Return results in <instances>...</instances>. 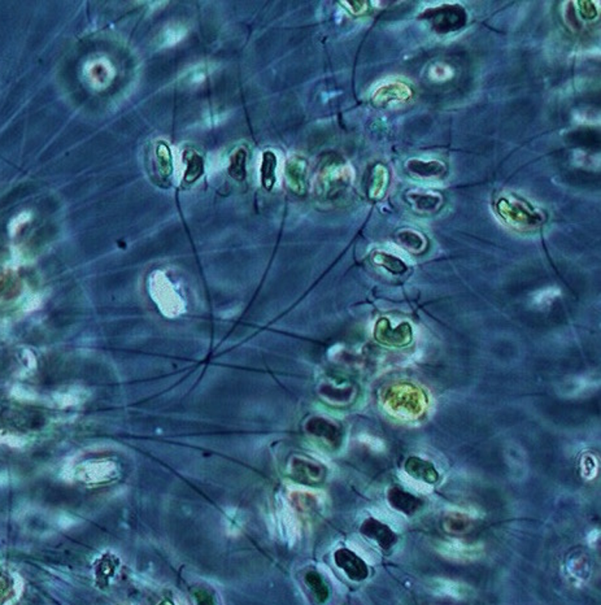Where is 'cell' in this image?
Returning a JSON list of instances; mask_svg holds the SVG:
<instances>
[{
    "instance_id": "cell-1",
    "label": "cell",
    "mask_w": 601,
    "mask_h": 605,
    "mask_svg": "<svg viewBox=\"0 0 601 605\" xmlns=\"http://www.w3.org/2000/svg\"><path fill=\"white\" fill-rule=\"evenodd\" d=\"M495 210L506 225L521 231L535 230L542 227L545 221L542 210L515 195H504L497 199Z\"/></svg>"
},
{
    "instance_id": "cell-2",
    "label": "cell",
    "mask_w": 601,
    "mask_h": 605,
    "mask_svg": "<svg viewBox=\"0 0 601 605\" xmlns=\"http://www.w3.org/2000/svg\"><path fill=\"white\" fill-rule=\"evenodd\" d=\"M428 400L420 388L411 383L393 385L384 394V407L393 416L414 420L425 412Z\"/></svg>"
},
{
    "instance_id": "cell-3",
    "label": "cell",
    "mask_w": 601,
    "mask_h": 605,
    "mask_svg": "<svg viewBox=\"0 0 601 605\" xmlns=\"http://www.w3.org/2000/svg\"><path fill=\"white\" fill-rule=\"evenodd\" d=\"M351 167L341 158L331 156L324 161L317 177V194L327 200L339 198L351 186Z\"/></svg>"
},
{
    "instance_id": "cell-4",
    "label": "cell",
    "mask_w": 601,
    "mask_h": 605,
    "mask_svg": "<svg viewBox=\"0 0 601 605\" xmlns=\"http://www.w3.org/2000/svg\"><path fill=\"white\" fill-rule=\"evenodd\" d=\"M421 20H425L437 34H448L464 28L468 15L458 4H443L422 12Z\"/></svg>"
},
{
    "instance_id": "cell-5",
    "label": "cell",
    "mask_w": 601,
    "mask_h": 605,
    "mask_svg": "<svg viewBox=\"0 0 601 605\" xmlns=\"http://www.w3.org/2000/svg\"><path fill=\"white\" fill-rule=\"evenodd\" d=\"M374 335L382 344L391 347H404L411 343L413 331L408 322H401L398 326H392L390 320L381 319L377 322Z\"/></svg>"
},
{
    "instance_id": "cell-6",
    "label": "cell",
    "mask_w": 601,
    "mask_h": 605,
    "mask_svg": "<svg viewBox=\"0 0 601 605\" xmlns=\"http://www.w3.org/2000/svg\"><path fill=\"white\" fill-rule=\"evenodd\" d=\"M334 562L348 579L353 582H363L369 578L370 570L364 558L350 549H339L335 551Z\"/></svg>"
},
{
    "instance_id": "cell-7",
    "label": "cell",
    "mask_w": 601,
    "mask_h": 605,
    "mask_svg": "<svg viewBox=\"0 0 601 605\" xmlns=\"http://www.w3.org/2000/svg\"><path fill=\"white\" fill-rule=\"evenodd\" d=\"M412 96L413 91L409 86L399 81H393L380 86L373 94L372 102L373 105L378 108H387L391 105L405 103Z\"/></svg>"
},
{
    "instance_id": "cell-8",
    "label": "cell",
    "mask_w": 601,
    "mask_h": 605,
    "mask_svg": "<svg viewBox=\"0 0 601 605\" xmlns=\"http://www.w3.org/2000/svg\"><path fill=\"white\" fill-rule=\"evenodd\" d=\"M360 533L365 538L374 542L383 551L393 549L399 540L396 533L389 525L374 517H369L364 521L360 526Z\"/></svg>"
},
{
    "instance_id": "cell-9",
    "label": "cell",
    "mask_w": 601,
    "mask_h": 605,
    "mask_svg": "<svg viewBox=\"0 0 601 605\" xmlns=\"http://www.w3.org/2000/svg\"><path fill=\"white\" fill-rule=\"evenodd\" d=\"M404 470L412 480L419 481L423 484L434 486L439 482V472L435 468V465L419 456L408 457L404 463Z\"/></svg>"
},
{
    "instance_id": "cell-10",
    "label": "cell",
    "mask_w": 601,
    "mask_h": 605,
    "mask_svg": "<svg viewBox=\"0 0 601 605\" xmlns=\"http://www.w3.org/2000/svg\"><path fill=\"white\" fill-rule=\"evenodd\" d=\"M306 430L308 433L315 435V438L324 439L325 443L330 445L331 448H338L342 445L343 441L342 429L326 418L322 417L311 418L306 422Z\"/></svg>"
},
{
    "instance_id": "cell-11",
    "label": "cell",
    "mask_w": 601,
    "mask_h": 605,
    "mask_svg": "<svg viewBox=\"0 0 601 605\" xmlns=\"http://www.w3.org/2000/svg\"><path fill=\"white\" fill-rule=\"evenodd\" d=\"M387 501L393 511L400 512L409 517L419 513L423 505L419 496L401 489L399 486H392L389 489Z\"/></svg>"
},
{
    "instance_id": "cell-12",
    "label": "cell",
    "mask_w": 601,
    "mask_h": 605,
    "mask_svg": "<svg viewBox=\"0 0 601 605\" xmlns=\"http://www.w3.org/2000/svg\"><path fill=\"white\" fill-rule=\"evenodd\" d=\"M286 182L296 195H304L308 178V162L302 156H292L286 162Z\"/></svg>"
},
{
    "instance_id": "cell-13",
    "label": "cell",
    "mask_w": 601,
    "mask_h": 605,
    "mask_svg": "<svg viewBox=\"0 0 601 605\" xmlns=\"http://www.w3.org/2000/svg\"><path fill=\"white\" fill-rule=\"evenodd\" d=\"M405 169L413 177L422 180H435L446 174L447 167L439 160H423V159H409L405 162Z\"/></svg>"
},
{
    "instance_id": "cell-14",
    "label": "cell",
    "mask_w": 601,
    "mask_h": 605,
    "mask_svg": "<svg viewBox=\"0 0 601 605\" xmlns=\"http://www.w3.org/2000/svg\"><path fill=\"white\" fill-rule=\"evenodd\" d=\"M291 474L299 482L317 484L324 481L325 469L320 464L306 459H297L291 465Z\"/></svg>"
},
{
    "instance_id": "cell-15",
    "label": "cell",
    "mask_w": 601,
    "mask_h": 605,
    "mask_svg": "<svg viewBox=\"0 0 601 605\" xmlns=\"http://www.w3.org/2000/svg\"><path fill=\"white\" fill-rule=\"evenodd\" d=\"M407 200L411 204L412 208L419 213H432L437 212L443 204V198L437 192L428 191H417L413 190L407 194Z\"/></svg>"
},
{
    "instance_id": "cell-16",
    "label": "cell",
    "mask_w": 601,
    "mask_h": 605,
    "mask_svg": "<svg viewBox=\"0 0 601 605\" xmlns=\"http://www.w3.org/2000/svg\"><path fill=\"white\" fill-rule=\"evenodd\" d=\"M439 552L444 558L456 561H473L481 558L482 546L462 544V543H443L439 546Z\"/></svg>"
},
{
    "instance_id": "cell-17",
    "label": "cell",
    "mask_w": 601,
    "mask_h": 605,
    "mask_svg": "<svg viewBox=\"0 0 601 605\" xmlns=\"http://www.w3.org/2000/svg\"><path fill=\"white\" fill-rule=\"evenodd\" d=\"M396 243L405 251L414 254V255H420L422 252L426 251L428 248V240L423 237L421 233L413 230V229H403L399 230L395 236Z\"/></svg>"
},
{
    "instance_id": "cell-18",
    "label": "cell",
    "mask_w": 601,
    "mask_h": 605,
    "mask_svg": "<svg viewBox=\"0 0 601 605\" xmlns=\"http://www.w3.org/2000/svg\"><path fill=\"white\" fill-rule=\"evenodd\" d=\"M183 161L186 164L183 183L191 186L204 174V159L196 150L186 148L183 152Z\"/></svg>"
},
{
    "instance_id": "cell-19",
    "label": "cell",
    "mask_w": 601,
    "mask_h": 605,
    "mask_svg": "<svg viewBox=\"0 0 601 605\" xmlns=\"http://www.w3.org/2000/svg\"><path fill=\"white\" fill-rule=\"evenodd\" d=\"M304 583L317 604H325L330 599V587L325 581L322 574L318 573L317 570L306 572L304 576Z\"/></svg>"
},
{
    "instance_id": "cell-20",
    "label": "cell",
    "mask_w": 601,
    "mask_h": 605,
    "mask_svg": "<svg viewBox=\"0 0 601 605\" xmlns=\"http://www.w3.org/2000/svg\"><path fill=\"white\" fill-rule=\"evenodd\" d=\"M389 185V171L387 168L378 162L372 168L369 182H368V195L372 200L383 198Z\"/></svg>"
},
{
    "instance_id": "cell-21",
    "label": "cell",
    "mask_w": 601,
    "mask_h": 605,
    "mask_svg": "<svg viewBox=\"0 0 601 605\" xmlns=\"http://www.w3.org/2000/svg\"><path fill=\"white\" fill-rule=\"evenodd\" d=\"M430 590L437 595L449 596L453 599H464L470 594V588L467 585L458 583L451 579H432L430 582Z\"/></svg>"
},
{
    "instance_id": "cell-22",
    "label": "cell",
    "mask_w": 601,
    "mask_h": 605,
    "mask_svg": "<svg viewBox=\"0 0 601 605\" xmlns=\"http://www.w3.org/2000/svg\"><path fill=\"white\" fill-rule=\"evenodd\" d=\"M155 168L159 174V180L168 181L173 173L172 153L169 146L165 142H157L155 146Z\"/></svg>"
},
{
    "instance_id": "cell-23",
    "label": "cell",
    "mask_w": 601,
    "mask_h": 605,
    "mask_svg": "<svg viewBox=\"0 0 601 605\" xmlns=\"http://www.w3.org/2000/svg\"><path fill=\"white\" fill-rule=\"evenodd\" d=\"M473 525V521L468 514L462 512H448L442 520V526L446 533L452 535H462L468 533Z\"/></svg>"
},
{
    "instance_id": "cell-24",
    "label": "cell",
    "mask_w": 601,
    "mask_h": 605,
    "mask_svg": "<svg viewBox=\"0 0 601 605\" xmlns=\"http://www.w3.org/2000/svg\"><path fill=\"white\" fill-rule=\"evenodd\" d=\"M372 261L374 265L387 270L392 275H403L408 272V265L405 264L398 256L375 251L373 252Z\"/></svg>"
},
{
    "instance_id": "cell-25",
    "label": "cell",
    "mask_w": 601,
    "mask_h": 605,
    "mask_svg": "<svg viewBox=\"0 0 601 605\" xmlns=\"http://www.w3.org/2000/svg\"><path fill=\"white\" fill-rule=\"evenodd\" d=\"M276 169H277V156L273 151L263 153L261 161V185L267 191H272L276 185Z\"/></svg>"
},
{
    "instance_id": "cell-26",
    "label": "cell",
    "mask_w": 601,
    "mask_h": 605,
    "mask_svg": "<svg viewBox=\"0 0 601 605\" xmlns=\"http://www.w3.org/2000/svg\"><path fill=\"white\" fill-rule=\"evenodd\" d=\"M247 160L249 152L244 147H240L230 158L229 174L237 182H244L247 178Z\"/></svg>"
},
{
    "instance_id": "cell-27",
    "label": "cell",
    "mask_w": 601,
    "mask_h": 605,
    "mask_svg": "<svg viewBox=\"0 0 601 605\" xmlns=\"http://www.w3.org/2000/svg\"><path fill=\"white\" fill-rule=\"evenodd\" d=\"M429 76L432 81H438V82L447 81L453 77V69L447 64L438 63V64L430 66Z\"/></svg>"
},
{
    "instance_id": "cell-28",
    "label": "cell",
    "mask_w": 601,
    "mask_h": 605,
    "mask_svg": "<svg viewBox=\"0 0 601 605\" xmlns=\"http://www.w3.org/2000/svg\"><path fill=\"white\" fill-rule=\"evenodd\" d=\"M563 21L565 24L572 29V31H578L582 28L581 19L577 15V10L574 7V3H566L563 7Z\"/></svg>"
},
{
    "instance_id": "cell-29",
    "label": "cell",
    "mask_w": 601,
    "mask_h": 605,
    "mask_svg": "<svg viewBox=\"0 0 601 605\" xmlns=\"http://www.w3.org/2000/svg\"><path fill=\"white\" fill-rule=\"evenodd\" d=\"M570 570H572V574H574V577L582 578L583 577H588V572H590V564H588V561L586 560V558H574L572 560V565H570Z\"/></svg>"
},
{
    "instance_id": "cell-30",
    "label": "cell",
    "mask_w": 601,
    "mask_h": 605,
    "mask_svg": "<svg viewBox=\"0 0 601 605\" xmlns=\"http://www.w3.org/2000/svg\"><path fill=\"white\" fill-rule=\"evenodd\" d=\"M577 7H578V12H579V16L584 20H593L598 17V15H599V10L596 8V6L592 3V1H587V0H584V1H578L577 3Z\"/></svg>"
},
{
    "instance_id": "cell-31",
    "label": "cell",
    "mask_w": 601,
    "mask_h": 605,
    "mask_svg": "<svg viewBox=\"0 0 601 605\" xmlns=\"http://www.w3.org/2000/svg\"><path fill=\"white\" fill-rule=\"evenodd\" d=\"M347 10H350L354 16H360L368 10V1L364 0H351L342 3Z\"/></svg>"
},
{
    "instance_id": "cell-32",
    "label": "cell",
    "mask_w": 601,
    "mask_h": 605,
    "mask_svg": "<svg viewBox=\"0 0 601 605\" xmlns=\"http://www.w3.org/2000/svg\"><path fill=\"white\" fill-rule=\"evenodd\" d=\"M194 599L196 605H216L213 595L205 588H196L194 591Z\"/></svg>"
},
{
    "instance_id": "cell-33",
    "label": "cell",
    "mask_w": 601,
    "mask_h": 605,
    "mask_svg": "<svg viewBox=\"0 0 601 605\" xmlns=\"http://www.w3.org/2000/svg\"><path fill=\"white\" fill-rule=\"evenodd\" d=\"M317 505V501L312 495H303L297 499V507L303 512H312Z\"/></svg>"
},
{
    "instance_id": "cell-34",
    "label": "cell",
    "mask_w": 601,
    "mask_h": 605,
    "mask_svg": "<svg viewBox=\"0 0 601 605\" xmlns=\"http://www.w3.org/2000/svg\"><path fill=\"white\" fill-rule=\"evenodd\" d=\"M160 605H173V604H172V603H171V602H164V603H162V604H160Z\"/></svg>"
}]
</instances>
